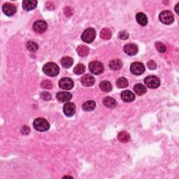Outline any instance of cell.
<instances>
[{
  "instance_id": "6da1fadb",
  "label": "cell",
  "mask_w": 179,
  "mask_h": 179,
  "mask_svg": "<svg viewBox=\"0 0 179 179\" xmlns=\"http://www.w3.org/2000/svg\"><path fill=\"white\" fill-rule=\"evenodd\" d=\"M33 126L36 131L45 132L50 128V124L44 118H36L33 123Z\"/></svg>"
},
{
  "instance_id": "7a4b0ae2",
  "label": "cell",
  "mask_w": 179,
  "mask_h": 179,
  "mask_svg": "<svg viewBox=\"0 0 179 179\" xmlns=\"http://www.w3.org/2000/svg\"><path fill=\"white\" fill-rule=\"evenodd\" d=\"M43 71L45 74L49 76H56L59 72V68L58 64L53 62H48L43 67Z\"/></svg>"
},
{
  "instance_id": "3957f363",
  "label": "cell",
  "mask_w": 179,
  "mask_h": 179,
  "mask_svg": "<svg viewBox=\"0 0 179 179\" xmlns=\"http://www.w3.org/2000/svg\"><path fill=\"white\" fill-rule=\"evenodd\" d=\"M96 37V31L92 27L87 28L84 31L81 36V39L87 44H90L95 40Z\"/></svg>"
},
{
  "instance_id": "277c9868",
  "label": "cell",
  "mask_w": 179,
  "mask_h": 179,
  "mask_svg": "<svg viewBox=\"0 0 179 179\" xmlns=\"http://www.w3.org/2000/svg\"><path fill=\"white\" fill-rule=\"evenodd\" d=\"M160 21L163 22V24L165 25H171L174 22V14L172 13V11H163L160 13L159 16Z\"/></svg>"
},
{
  "instance_id": "5b68a950",
  "label": "cell",
  "mask_w": 179,
  "mask_h": 179,
  "mask_svg": "<svg viewBox=\"0 0 179 179\" xmlns=\"http://www.w3.org/2000/svg\"><path fill=\"white\" fill-rule=\"evenodd\" d=\"M89 69L91 73L95 75H99L104 72V65L101 62L92 61L89 64Z\"/></svg>"
},
{
  "instance_id": "8992f818",
  "label": "cell",
  "mask_w": 179,
  "mask_h": 179,
  "mask_svg": "<svg viewBox=\"0 0 179 179\" xmlns=\"http://www.w3.org/2000/svg\"><path fill=\"white\" fill-rule=\"evenodd\" d=\"M144 83L150 88H157L160 85V81L155 76H149L144 79Z\"/></svg>"
},
{
  "instance_id": "52a82bcc",
  "label": "cell",
  "mask_w": 179,
  "mask_h": 179,
  "mask_svg": "<svg viewBox=\"0 0 179 179\" xmlns=\"http://www.w3.org/2000/svg\"><path fill=\"white\" fill-rule=\"evenodd\" d=\"M145 69L146 68H145L144 64H142L141 62H136L132 63L130 66V71L134 75H141L142 73H144Z\"/></svg>"
},
{
  "instance_id": "ba28073f",
  "label": "cell",
  "mask_w": 179,
  "mask_h": 179,
  "mask_svg": "<svg viewBox=\"0 0 179 179\" xmlns=\"http://www.w3.org/2000/svg\"><path fill=\"white\" fill-rule=\"evenodd\" d=\"M63 112L67 117H72L75 114L76 106L72 102H67L64 104L63 108Z\"/></svg>"
},
{
  "instance_id": "9c48e42d",
  "label": "cell",
  "mask_w": 179,
  "mask_h": 179,
  "mask_svg": "<svg viewBox=\"0 0 179 179\" xmlns=\"http://www.w3.org/2000/svg\"><path fill=\"white\" fill-rule=\"evenodd\" d=\"M48 25L44 21H36L33 25V29L36 33L41 34L47 30Z\"/></svg>"
},
{
  "instance_id": "30bf717a",
  "label": "cell",
  "mask_w": 179,
  "mask_h": 179,
  "mask_svg": "<svg viewBox=\"0 0 179 179\" xmlns=\"http://www.w3.org/2000/svg\"><path fill=\"white\" fill-rule=\"evenodd\" d=\"M2 11L5 15L7 16H11L16 13V8L15 6L11 3H5L2 7Z\"/></svg>"
},
{
  "instance_id": "8fae6325",
  "label": "cell",
  "mask_w": 179,
  "mask_h": 179,
  "mask_svg": "<svg viewBox=\"0 0 179 179\" xmlns=\"http://www.w3.org/2000/svg\"><path fill=\"white\" fill-rule=\"evenodd\" d=\"M59 86L63 90H71L73 87V82L69 78H63L59 81Z\"/></svg>"
},
{
  "instance_id": "7c38bea8",
  "label": "cell",
  "mask_w": 179,
  "mask_h": 179,
  "mask_svg": "<svg viewBox=\"0 0 179 179\" xmlns=\"http://www.w3.org/2000/svg\"><path fill=\"white\" fill-rule=\"evenodd\" d=\"M124 51L128 55L132 56L138 53L139 48L137 45L134 44H128L125 45Z\"/></svg>"
},
{
  "instance_id": "4fadbf2b",
  "label": "cell",
  "mask_w": 179,
  "mask_h": 179,
  "mask_svg": "<svg viewBox=\"0 0 179 179\" xmlns=\"http://www.w3.org/2000/svg\"><path fill=\"white\" fill-rule=\"evenodd\" d=\"M81 81L82 84L86 87L92 86L95 82V79L94 76L90 74H86L81 78Z\"/></svg>"
},
{
  "instance_id": "5bb4252c",
  "label": "cell",
  "mask_w": 179,
  "mask_h": 179,
  "mask_svg": "<svg viewBox=\"0 0 179 179\" xmlns=\"http://www.w3.org/2000/svg\"><path fill=\"white\" fill-rule=\"evenodd\" d=\"M121 99L125 102H132L134 100V94L130 90H125L121 93Z\"/></svg>"
},
{
  "instance_id": "9a60e30c",
  "label": "cell",
  "mask_w": 179,
  "mask_h": 179,
  "mask_svg": "<svg viewBox=\"0 0 179 179\" xmlns=\"http://www.w3.org/2000/svg\"><path fill=\"white\" fill-rule=\"evenodd\" d=\"M37 6V1L36 0H24L22 2V8L26 11L35 9Z\"/></svg>"
},
{
  "instance_id": "2e32d148",
  "label": "cell",
  "mask_w": 179,
  "mask_h": 179,
  "mask_svg": "<svg viewBox=\"0 0 179 179\" xmlns=\"http://www.w3.org/2000/svg\"><path fill=\"white\" fill-rule=\"evenodd\" d=\"M56 97L60 102H66L72 99V95L69 92H59L56 95Z\"/></svg>"
},
{
  "instance_id": "e0dca14e",
  "label": "cell",
  "mask_w": 179,
  "mask_h": 179,
  "mask_svg": "<svg viewBox=\"0 0 179 179\" xmlns=\"http://www.w3.org/2000/svg\"><path fill=\"white\" fill-rule=\"evenodd\" d=\"M136 19L138 23L142 26H146L148 23L147 16L144 13H138L136 15Z\"/></svg>"
},
{
  "instance_id": "ac0fdd59",
  "label": "cell",
  "mask_w": 179,
  "mask_h": 179,
  "mask_svg": "<svg viewBox=\"0 0 179 179\" xmlns=\"http://www.w3.org/2000/svg\"><path fill=\"white\" fill-rule=\"evenodd\" d=\"M103 104L105 106L108 108H115L117 105V102L115 99L111 97H106L104 99Z\"/></svg>"
},
{
  "instance_id": "d6986e66",
  "label": "cell",
  "mask_w": 179,
  "mask_h": 179,
  "mask_svg": "<svg viewBox=\"0 0 179 179\" xmlns=\"http://www.w3.org/2000/svg\"><path fill=\"white\" fill-rule=\"evenodd\" d=\"M122 66H123V63L120 60V59H114L110 62L109 63V67L111 69L117 71L121 69Z\"/></svg>"
},
{
  "instance_id": "ffe728a7",
  "label": "cell",
  "mask_w": 179,
  "mask_h": 179,
  "mask_svg": "<svg viewBox=\"0 0 179 179\" xmlns=\"http://www.w3.org/2000/svg\"><path fill=\"white\" fill-rule=\"evenodd\" d=\"M77 53L79 56L81 57H86L90 53V48L84 45H81L77 48Z\"/></svg>"
},
{
  "instance_id": "44dd1931",
  "label": "cell",
  "mask_w": 179,
  "mask_h": 179,
  "mask_svg": "<svg viewBox=\"0 0 179 179\" xmlns=\"http://www.w3.org/2000/svg\"><path fill=\"white\" fill-rule=\"evenodd\" d=\"M95 102L92 100H90L85 102L83 106H82V108H83V110L85 111H93L95 109Z\"/></svg>"
},
{
  "instance_id": "7402d4cb",
  "label": "cell",
  "mask_w": 179,
  "mask_h": 179,
  "mask_svg": "<svg viewBox=\"0 0 179 179\" xmlns=\"http://www.w3.org/2000/svg\"><path fill=\"white\" fill-rule=\"evenodd\" d=\"M99 87L104 92H109L112 90V85L107 81H101L99 84Z\"/></svg>"
},
{
  "instance_id": "603a6c76",
  "label": "cell",
  "mask_w": 179,
  "mask_h": 179,
  "mask_svg": "<svg viewBox=\"0 0 179 179\" xmlns=\"http://www.w3.org/2000/svg\"><path fill=\"white\" fill-rule=\"evenodd\" d=\"M118 139L122 143H127L130 140V135L127 132H120L118 134Z\"/></svg>"
},
{
  "instance_id": "cb8c5ba5",
  "label": "cell",
  "mask_w": 179,
  "mask_h": 179,
  "mask_svg": "<svg viewBox=\"0 0 179 179\" xmlns=\"http://www.w3.org/2000/svg\"><path fill=\"white\" fill-rule=\"evenodd\" d=\"M134 90L136 95H142L146 92V87L143 84L137 83L134 86Z\"/></svg>"
},
{
  "instance_id": "d4e9b609",
  "label": "cell",
  "mask_w": 179,
  "mask_h": 179,
  "mask_svg": "<svg viewBox=\"0 0 179 179\" xmlns=\"http://www.w3.org/2000/svg\"><path fill=\"white\" fill-rule=\"evenodd\" d=\"M73 60L70 57L65 56L61 59V64L65 68H69L73 65Z\"/></svg>"
},
{
  "instance_id": "484cf974",
  "label": "cell",
  "mask_w": 179,
  "mask_h": 179,
  "mask_svg": "<svg viewBox=\"0 0 179 179\" xmlns=\"http://www.w3.org/2000/svg\"><path fill=\"white\" fill-rule=\"evenodd\" d=\"M112 36V32L109 28H103L100 32V36L104 40H109Z\"/></svg>"
},
{
  "instance_id": "4316f807",
  "label": "cell",
  "mask_w": 179,
  "mask_h": 179,
  "mask_svg": "<svg viewBox=\"0 0 179 179\" xmlns=\"http://www.w3.org/2000/svg\"><path fill=\"white\" fill-rule=\"evenodd\" d=\"M128 81L124 77L119 78L117 81H116V86H117V87H119V88H125V87L128 86Z\"/></svg>"
},
{
  "instance_id": "83f0119b",
  "label": "cell",
  "mask_w": 179,
  "mask_h": 179,
  "mask_svg": "<svg viewBox=\"0 0 179 179\" xmlns=\"http://www.w3.org/2000/svg\"><path fill=\"white\" fill-rule=\"evenodd\" d=\"M85 71H86V67L83 64H78L74 67L73 72L76 75H81L85 72Z\"/></svg>"
},
{
  "instance_id": "f1b7e54d",
  "label": "cell",
  "mask_w": 179,
  "mask_h": 179,
  "mask_svg": "<svg viewBox=\"0 0 179 179\" xmlns=\"http://www.w3.org/2000/svg\"><path fill=\"white\" fill-rule=\"evenodd\" d=\"M26 46H27V50L30 51V52H36L39 48L38 44L34 41L27 42L26 44Z\"/></svg>"
},
{
  "instance_id": "f546056e",
  "label": "cell",
  "mask_w": 179,
  "mask_h": 179,
  "mask_svg": "<svg viewBox=\"0 0 179 179\" xmlns=\"http://www.w3.org/2000/svg\"><path fill=\"white\" fill-rule=\"evenodd\" d=\"M155 48L158 52L160 53H164L167 50L166 45L161 42H156L155 43Z\"/></svg>"
},
{
  "instance_id": "4dcf8cb0",
  "label": "cell",
  "mask_w": 179,
  "mask_h": 179,
  "mask_svg": "<svg viewBox=\"0 0 179 179\" xmlns=\"http://www.w3.org/2000/svg\"><path fill=\"white\" fill-rule=\"evenodd\" d=\"M41 87H43L44 89H46V90H50L53 87V84L49 81H42L41 83Z\"/></svg>"
},
{
  "instance_id": "1f68e13d",
  "label": "cell",
  "mask_w": 179,
  "mask_h": 179,
  "mask_svg": "<svg viewBox=\"0 0 179 179\" xmlns=\"http://www.w3.org/2000/svg\"><path fill=\"white\" fill-rule=\"evenodd\" d=\"M41 98L45 101H49L52 98V96H51V94L50 92H43L41 94Z\"/></svg>"
},
{
  "instance_id": "d6a6232c",
  "label": "cell",
  "mask_w": 179,
  "mask_h": 179,
  "mask_svg": "<svg viewBox=\"0 0 179 179\" xmlns=\"http://www.w3.org/2000/svg\"><path fill=\"white\" fill-rule=\"evenodd\" d=\"M118 38L122 39V40H127L129 38V34L127 32H120L118 34Z\"/></svg>"
},
{
  "instance_id": "836d02e7",
  "label": "cell",
  "mask_w": 179,
  "mask_h": 179,
  "mask_svg": "<svg viewBox=\"0 0 179 179\" xmlns=\"http://www.w3.org/2000/svg\"><path fill=\"white\" fill-rule=\"evenodd\" d=\"M147 66L150 69L154 70L157 68V64L154 60H149L147 63Z\"/></svg>"
},
{
  "instance_id": "e575fe53",
  "label": "cell",
  "mask_w": 179,
  "mask_h": 179,
  "mask_svg": "<svg viewBox=\"0 0 179 179\" xmlns=\"http://www.w3.org/2000/svg\"><path fill=\"white\" fill-rule=\"evenodd\" d=\"M21 132H22V134H24V135L29 134L30 132V127H27V126H23L21 128Z\"/></svg>"
},
{
  "instance_id": "d590c367",
  "label": "cell",
  "mask_w": 179,
  "mask_h": 179,
  "mask_svg": "<svg viewBox=\"0 0 179 179\" xmlns=\"http://www.w3.org/2000/svg\"><path fill=\"white\" fill-rule=\"evenodd\" d=\"M64 11V14H65V15H66V16H68V17L70 16H72V13H73L72 8H69V7H66V8H65Z\"/></svg>"
},
{
  "instance_id": "8d00e7d4",
  "label": "cell",
  "mask_w": 179,
  "mask_h": 179,
  "mask_svg": "<svg viewBox=\"0 0 179 179\" xmlns=\"http://www.w3.org/2000/svg\"><path fill=\"white\" fill-rule=\"evenodd\" d=\"M178 5L179 4L178 3V4H177V6H176V8H175V10H176V12H177V14H178Z\"/></svg>"
}]
</instances>
